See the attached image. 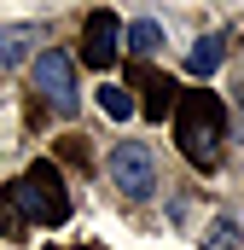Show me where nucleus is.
<instances>
[{
  "instance_id": "ddd939ff",
  "label": "nucleus",
  "mask_w": 244,
  "mask_h": 250,
  "mask_svg": "<svg viewBox=\"0 0 244 250\" xmlns=\"http://www.w3.org/2000/svg\"><path fill=\"white\" fill-rule=\"evenodd\" d=\"M239 134H244V123H239Z\"/></svg>"
},
{
  "instance_id": "f257e3e1",
  "label": "nucleus",
  "mask_w": 244,
  "mask_h": 250,
  "mask_svg": "<svg viewBox=\"0 0 244 250\" xmlns=\"http://www.w3.org/2000/svg\"><path fill=\"white\" fill-rule=\"evenodd\" d=\"M175 140H181L192 169L215 175L221 169V140H227V105H221V93H209V87L181 93L175 99Z\"/></svg>"
},
{
  "instance_id": "9b49d317",
  "label": "nucleus",
  "mask_w": 244,
  "mask_h": 250,
  "mask_svg": "<svg viewBox=\"0 0 244 250\" xmlns=\"http://www.w3.org/2000/svg\"><path fill=\"white\" fill-rule=\"evenodd\" d=\"M209 250H244V233L233 227V221H227V215L209 227Z\"/></svg>"
},
{
  "instance_id": "6e6552de",
  "label": "nucleus",
  "mask_w": 244,
  "mask_h": 250,
  "mask_svg": "<svg viewBox=\"0 0 244 250\" xmlns=\"http://www.w3.org/2000/svg\"><path fill=\"white\" fill-rule=\"evenodd\" d=\"M29 47H35V29H29V23H0V70L23 64Z\"/></svg>"
},
{
  "instance_id": "423d86ee",
  "label": "nucleus",
  "mask_w": 244,
  "mask_h": 250,
  "mask_svg": "<svg viewBox=\"0 0 244 250\" xmlns=\"http://www.w3.org/2000/svg\"><path fill=\"white\" fill-rule=\"evenodd\" d=\"M128 82H134V87L145 93V99H140L134 111H145L151 123H163V117H169V99H175V87H169V76H157L151 64H134V70H128Z\"/></svg>"
},
{
  "instance_id": "7ed1b4c3",
  "label": "nucleus",
  "mask_w": 244,
  "mask_h": 250,
  "mask_svg": "<svg viewBox=\"0 0 244 250\" xmlns=\"http://www.w3.org/2000/svg\"><path fill=\"white\" fill-rule=\"evenodd\" d=\"M111 181L122 187V198H151L157 192V163H151V151L140 146V140H122L117 151H111Z\"/></svg>"
},
{
  "instance_id": "f03ea898",
  "label": "nucleus",
  "mask_w": 244,
  "mask_h": 250,
  "mask_svg": "<svg viewBox=\"0 0 244 250\" xmlns=\"http://www.w3.org/2000/svg\"><path fill=\"white\" fill-rule=\"evenodd\" d=\"M12 204H18L23 221H41V227H64L70 221V192H64L53 163H29L23 181L12 187Z\"/></svg>"
},
{
  "instance_id": "f8f14e48",
  "label": "nucleus",
  "mask_w": 244,
  "mask_h": 250,
  "mask_svg": "<svg viewBox=\"0 0 244 250\" xmlns=\"http://www.w3.org/2000/svg\"><path fill=\"white\" fill-rule=\"evenodd\" d=\"M23 233V215H18V204H12V192L0 187V239H18Z\"/></svg>"
},
{
  "instance_id": "20e7f679",
  "label": "nucleus",
  "mask_w": 244,
  "mask_h": 250,
  "mask_svg": "<svg viewBox=\"0 0 244 250\" xmlns=\"http://www.w3.org/2000/svg\"><path fill=\"white\" fill-rule=\"evenodd\" d=\"M35 87H41V99H47V111H59V117H70L76 111V64L64 59V53H41L35 59Z\"/></svg>"
},
{
  "instance_id": "0eeeda50",
  "label": "nucleus",
  "mask_w": 244,
  "mask_h": 250,
  "mask_svg": "<svg viewBox=\"0 0 244 250\" xmlns=\"http://www.w3.org/2000/svg\"><path fill=\"white\" fill-rule=\"evenodd\" d=\"M221 59H227V41H221V35H198V41H192V53H186V76H198V82H203V76H215V70H221Z\"/></svg>"
},
{
  "instance_id": "39448f33",
  "label": "nucleus",
  "mask_w": 244,
  "mask_h": 250,
  "mask_svg": "<svg viewBox=\"0 0 244 250\" xmlns=\"http://www.w3.org/2000/svg\"><path fill=\"white\" fill-rule=\"evenodd\" d=\"M117 47H122L117 12H93L87 29H81V64H87V70H111V64H117Z\"/></svg>"
},
{
  "instance_id": "1a4fd4ad",
  "label": "nucleus",
  "mask_w": 244,
  "mask_h": 250,
  "mask_svg": "<svg viewBox=\"0 0 244 250\" xmlns=\"http://www.w3.org/2000/svg\"><path fill=\"white\" fill-rule=\"evenodd\" d=\"M128 41H134V59H151V53L163 47V29H157L151 18H140V23L128 29Z\"/></svg>"
},
{
  "instance_id": "9d476101",
  "label": "nucleus",
  "mask_w": 244,
  "mask_h": 250,
  "mask_svg": "<svg viewBox=\"0 0 244 250\" xmlns=\"http://www.w3.org/2000/svg\"><path fill=\"white\" fill-rule=\"evenodd\" d=\"M99 105H105V117H134V93H128V82H105L99 87Z\"/></svg>"
}]
</instances>
